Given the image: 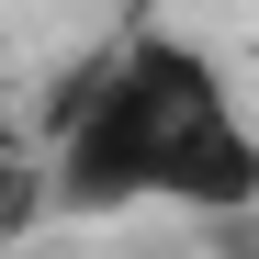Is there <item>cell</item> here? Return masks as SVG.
Returning a JSON list of instances; mask_svg holds the SVG:
<instances>
[{
  "instance_id": "obj_1",
  "label": "cell",
  "mask_w": 259,
  "mask_h": 259,
  "mask_svg": "<svg viewBox=\"0 0 259 259\" xmlns=\"http://www.w3.org/2000/svg\"><path fill=\"white\" fill-rule=\"evenodd\" d=\"M259 192V136L237 124L226 79L192 46H113L68 79L57 102V203L113 214V203H181V214H226Z\"/></svg>"
}]
</instances>
